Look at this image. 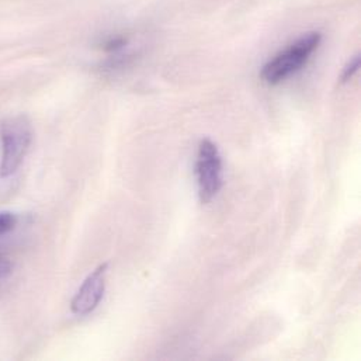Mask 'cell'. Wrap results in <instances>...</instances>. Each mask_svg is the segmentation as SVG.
<instances>
[{
    "label": "cell",
    "mask_w": 361,
    "mask_h": 361,
    "mask_svg": "<svg viewBox=\"0 0 361 361\" xmlns=\"http://www.w3.org/2000/svg\"><path fill=\"white\" fill-rule=\"evenodd\" d=\"M10 273H11V264L7 260L0 257V281L6 279Z\"/></svg>",
    "instance_id": "obj_7"
},
{
    "label": "cell",
    "mask_w": 361,
    "mask_h": 361,
    "mask_svg": "<svg viewBox=\"0 0 361 361\" xmlns=\"http://www.w3.org/2000/svg\"><path fill=\"white\" fill-rule=\"evenodd\" d=\"M17 225V216L10 211L0 212V236L10 232Z\"/></svg>",
    "instance_id": "obj_5"
},
{
    "label": "cell",
    "mask_w": 361,
    "mask_h": 361,
    "mask_svg": "<svg viewBox=\"0 0 361 361\" xmlns=\"http://www.w3.org/2000/svg\"><path fill=\"white\" fill-rule=\"evenodd\" d=\"M195 176L200 201L208 204L222 187V158L216 144L208 138L202 140L198 145Z\"/></svg>",
    "instance_id": "obj_3"
},
{
    "label": "cell",
    "mask_w": 361,
    "mask_h": 361,
    "mask_svg": "<svg viewBox=\"0 0 361 361\" xmlns=\"http://www.w3.org/2000/svg\"><path fill=\"white\" fill-rule=\"evenodd\" d=\"M32 142V127L25 116L7 118L1 126L0 178L13 176L23 165Z\"/></svg>",
    "instance_id": "obj_2"
},
{
    "label": "cell",
    "mask_w": 361,
    "mask_h": 361,
    "mask_svg": "<svg viewBox=\"0 0 361 361\" xmlns=\"http://www.w3.org/2000/svg\"><path fill=\"white\" fill-rule=\"evenodd\" d=\"M321 41L322 35L318 31L307 32L300 37L263 66L260 72L262 80L270 86L284 82L305 66L311 55L318 49Z\"/></svg>",
    "instance_id": "obj_1"
},
{
    "label": "cell",
    "mask_w": 361,
    "mask_h": 361,
    "mask_svg": "<svg viewBox=\"0 0 361 361\" xmlns=\"http://www.w3.org/2000/svg\"><path fill=\"white\" fill-rule=\"evenodd\" d=\"M107 269L109 264L103 263L86 277L71 302V311L75 315H87L99 307L106 291Z\"/></svg>",
    "instance_id": "obj_4"
},
{
    "label": "cell",
    "mask_w": 361,
    "mask_h": 361,
    "mask_svg": "<svg viewBox=\"0 0 361 361\" xmlns=\"http://www.w3.org/2000/svg\"><path fill=\"white\" fill-rule=\"evenodd\" d=\"M360 55H356V56L350 61V63L345 68L343 75H342V82H348V80H350V79L355 76V73H356V72L359 71V68H360Z\"/></svg>",
    "instance_id": "obj_6"
}]
</instances>
